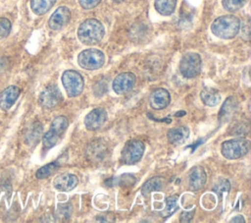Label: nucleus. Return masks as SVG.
I'll use <instances>...</instances> for the list:
<instances>
[{"label": "nucleus", "mask_w": 251, "mask_h": 223, "mask_svg": "<svg viewBox=\"0 0 251 223\" xmlns=\"http://www.w3.org/2000/svg\"><path fill=\"white\" fill-rule=\"evenodd\" d=\"M69 126V120L65 116H58L56 117L48 130L47 133L44 134L42 138V142L45 148L49 149L52 148L57 142L61 139L63 135L65 134L66 130Z\"/></svg>", "instance_id": "obj_4"}, {"label": "nucleus", "mask_w": 251, "mask_h": 223, "mask_svg": "<svg viewBox=\"0 0 251 223\" xmlns=\"http://www.w3.org/2000/svg\"><path fill=\"white\" fill-rule=\"evenodd\" d=\"M108 152V145L102 139H95L88 143L85 148L86 157L91 162H100L104 159Z\"/></svg>", "instance_id": "obj_12"}, {"label": "nucleus", "mask_w": 251, "mask_h": 223, "mask_svg": "<svg viewBox=\"0 0 251 223\" xmlns=\"http://www.w3.org/2000/svg\"><path fill=\"white\" fill-rule=\"evenodd\" d=\"M154 6L159 14L163 16H170L175 12L176 0H155Z\"/></svg>", "instance_id": "obj_23"}, {"label": "nucleus", "mask_w": 251, "mask_h": 223, "mask_svg": "<svg viewBox=\"0 0 251 223\" xmlns=\"http://www.w3.org/2000/svg\"><path fill=\"white\" fill-rule=\"evenodd\" d=\"M63 85L70 97L79 95L84 86V81L81 75L75 70H67L62 75Z\"/></svg>", "instance_id": "obj_8"}, {"label": "nucleus", "mask_w": 251, "mask_h": 223, "mask_svg": "<svg viewBox=\"0 0 251 223\" xmlns=\"http://www.w3.org/2000/svg\"><path fill=\"white\" fill-rule=\"evenodd\" d=\"M100 2H101V0H78L79 5L83 9H86V10L96 7Z\"/></svg>", "instance_id": "obj_31"}, {"label": "nucleus", "mask_w": 251, "mask_h": 223, "mask_svg": "<svg viewBox=\"0 0 251 223\" xmlns=\"http://www.w3.org/2000/svg\"><path fill=\"white\" fill-rule=\"evenodd\" d=\"M135 84V76L132 73L125 72L119 74L113 81V89L117 94H124L129 91Z\"/></svg>", "instance_id": "obj_13"}, {"label": "nucleus", "mask_w": 251, "mask_h": 223, "mask_svg": "<svg viewBox=\"0 0 251 223\" xmlns=\"http://www.w3.org/2000/svg\"><path fill=\"white\" fill-rule=\"evenodd\" d=\"M201 71V57L198 53H185L179 62V72L186 79H192L199 75Z\"/></svg>", "instance_id": "obj_7"}, {"label": "nucleus", "mask_w": 251, "mask_h": 223, "mask_svg": "<svg viewBox=\"0 0 251 223\" xmlns=\"http://www.w3.org/2000/svg\"><path fill=\"white\" fill-rule=\"evenodd\" d=\"M170 101H171V95L169 91L165 88L155 89L149 97L150 106L155 110H162L166 108L169 105Z\"/></svg>", "instance_id": "obj_16"}, {"label": "nucleus", "mask_w": 251, "mask_h": 223, "mask_svg": "<svg viewBox=\"0 0 251 223\" xmlns=\"http://www.w3.org/2000/svg\"><path fill=\"white\" fill-rule=\"evenodd\" d=\"M21 93V89L16 85H10L6 87L0 93V108L3 110L10 109Z\"/></svg>", "instance_id": "obj_18"}, {"label": "nucleus", "mask_w": 251, "mask_h": 223, "mask_svg": "<svg viewBox=\"0 0 251 223\" xmlns=\"http://www.w3.org/2000/svg\"><path fill=\"white\" fill-rule=\"evenodd\" d=\"M63 100V95L60 88L55 84L46 86L39 94V104L46 109H52L60 104Z\"/></svg>", "instance_id": "obj_9"}, {"label": "nucleus", "mask_w": 251, "mask_h": 223, "mask_svg": "<svg viewBox=\"0 0 251 223\" xmlns=\"http://www.w3.org/2000/svg\"><path fill=\"white\" fill-rule=\"evenodd\" d=\"M71 19V11L66 6H60L51 15L48 21L49 28L53 30H60L68 25Z\"/></svg>", "instance_id": "obj_11"}, {"label": "nucleus", "mask_w": 251, "mask_h": 223, "mask_svg": "<svg viewBox=\"0 0 251 223\" xmlns=\"http://www.w3.org/2000/svg\"><path fill=\"white\" fill-rule=\"evenodd\" d=\"M184 114H185V112H184V111H181V112H177V113L176 114V116L178 117V115H184Z\"/></svg>", "instance_id": "obj_34"}, {"label": "nucleus", "mask_w": 251, "mask_h": 223, "mask_svg": "<svg viewBox=\"0 0 251 223\" xmlns=\"http://www.w3.org/2000/svg\"><path fill=\"white\" fill-rule=\"evenodd\" d=\"M42 131H43V127L39 122H35L31 126H29V128L26 130L25 134V143L28 145L36 144L40 139Z\"/></svg>", "instance_id": "obj_20"}, {"label": "nucleus", "mask_w": 251, "mask_h": 223, "mask_svg": "<svg viewBox=\"0 0 251 223\" xmlns=\"http://www.w3.org/2000/svg\"><path fill=\"white\" fill-rule=\"evenodd\" d=\"M246 2L247 0H223L222 4L225 10L233 13L241 9L246 4Z\"/></svg>", "instance_id": "obj_26"}, {"label": "nucleus", "mask_w": 251, "mask_h": 223, "mask_svg": "<svg viewBox=\"0 0 251 223\" xmlns=\"http://www.w3.org/2000/svg\"><path fill=\"white\" fill-rule=\"evenodd\" d=\"M189 136V129L186 127H176L168 132L167 138L172 144H181L183 143Z\"/></svg>", "instance_id": "obj_19"}, {"label": "nucleus", "mask_w": 251, "mask_h": 223, "mask_svg": "<svg viewBox=\"0 0 251 223\" xmlns=\"http://www.w3.org/2000/svg\"><path fill=\"white\" fill-rule=\"evenodd\" d=\"M58 166H59L58 162H51V163H49L47 165H44V166H42L41 168H39L37 170L35 176H36L37 179L47 178V177H49L50 175H52L55 172V170L58 168Z\"/></svg>", "instance_id": "obj_25"}, {"label": "nucleus", "mask_w": 251, "mask_h": 223, "mask_svg": "<svg viewBox=\"0 0 251 223\" xmlns=\"http://www.w3.org/2000/svg\"><path fill=\"white\" fill-rule=\"evenodd\" d=\"M177 195H171L166 198V207L163 212L164 216L171 215L177 208Z\"/></svg>", "instance_id": "obj_27"}, {"label": "nucleus", "mask_w": 251, "mask_h": 223, "mask_svg": "<svg viewBox=\"0 0 251 223\" xmlns=\"http://www.w3.org/2000/svg\"><path fill=\"white\" fill-rule=\"evenodd\" d=\"M107 91V84L105 82L100 81L93 86V93L97 96L103 95Z\"/></svg>", "instance_id": "obj_30"}, {"label": "nucleus", "mask_w": 251, "mask_h": 223, "mask_svg": "<svg viewBox=\"0 0 251 223\" xmlns=\"http://www.w3.org/2000/svg\"><path fill=\"white\" fill-rule=\"evenodd\" d=\"M238 107V101L234 96L227 97L219 111V121L221 123H226L229 121L237 112Z\"/></svg>", "instance_id": "obj_15"}, {"label": "nucleus", "mask_w": 251, "mask_h": 223, "mask_svg": "<svg viewBox=\"0 0 251 223\" xmlns=\"http://www.w3.org/2000/svg\"><path fill=\"white\" fill-rule=\"evenodd\" d=\"M200 97L202 102L207 106H216L221 100L220 92L213 87H204L200 92Z\"/></svg>", "instance_id": "obj_21"}, {"label": "nucleus", "mask_w": 251, "mask_h": 223, "mask_svg": "<svg viewBox=\"0 0 251 223\" xmlns=\"http://www.w3.org/2000/svg\"><path fill=\"white\" fill-rule=\"evenodd\" d=\"M244 221H245V220H244V217L241 216V215L234 216V217L230 220V222H244Z\"/></svg>", "instance_id": "obj_33"}, {"label": "nucleus", "mask_w": 251, "mask_h": 223, "mask_svg": "<svg viewBox=\"0 0 251 223\" xmlns=\"http://www.w3.org/2000/svg\"><path fill=\"white\" fill-rule=\"evenodd\" d=\"M113 1H115V2H123L124 0H113Z\"/></svg>", "instance_id": "obj_35"}, {"label": "nucleus", "mask_w": 251, "mask_h": 223, "mask_svg": "<svg viewBox=\"0 0 251 223\" xmlns=\"http://www.w3.org/2000/svg\"><path fill=\"white\" fill-rule=\"evenodd\" d=\"M230 189V184L229 182L226 180V179H224V178H221L218 180V182L215 184L214 188H213V191L215 193H217L219 195H222L223 193H227Z\"/></svg>", "instance_id": "obj_28"}, {"label": "nucleus", "mask_w": 251, "mask_h": 223, "mask_svg": "<svg viewBox=\"0 0 251 223\" xmlns=\"http://www.w3.org/2000/svg\"><path fill=\"white\" fill-rule=\"evenodd\" d=\"M56 0H30L32 12L38 16L47 13L55 4Z\"/></svg>", "instance_id": "obj_24"}, {"label": "nucleus", "mask_w": 251, "mask_h": 223, "mask_svg": "<svg viewBox=\"0 0 251 223\" xmlns=\"http://www.w3.org/2000/svg\"><path fill=\"white\" fill-rule=\"evenodd\" d=\"M166 182L164 180V178L162 177H154L149 179L148 181H146L144 183V185L141 188V194L146 196L149 193L154 192V191H161L164 186H165Z\"/></svg>", "instance_id": "obj_22"}, {"label": "nucleus", "mask_w": 251, "mask_h": 223, "mask_svg": "<svg viewBox=\"0 0 251 223\" xmlns=\"http://www.w3.org/2000/svg\"><path fill=\"white\" fill-rule=\"evenodd\" d=\"M105 34V28L101 22L96 19H87L80 24L77 29V37L85 45L99 43Z\"/></svg>", "instance_id": "obj_1"}, {"label": "nucleus", "mask_w": 251, "mask_h": 223, "mask_svg": "<svg viewBox=\"0 0 251 223\" xmlns=\"http://www.w3.org/2000/svg\"><path fill=\"white\" fill-rule=\"evenodd\" d=\"M145 145L143 141L139 139L127 140L121 152V161L124 164L131 165L139 161L144 153Z\"/></svg>", "instance_id": "obj_6"}, {"label": "nucleus", "mask_w": 251, "mask_h": 223, "mask_svg": "<svg viewBox=\"0 0 251 223\" xmlns=\"http://www.w3.org/2000/svg\"><path fill=\"white\" fill-rule=\"evenodd\" d=\"M107 121V112L104 108L97 107L92 109L84 118V126L89 131L100 129Z\"/></svg>", "instance_id": "obj_10"}, {"label": "nucleus", "mask_w": 251, "mask_h": 223, "mask_svg": "<svg viewBox=\"0 0 251 223\" xmlns=\"http://www.w3.org/2000/svg\"><path fill=\"white\" fill-rule=\"evenodd\" d=\"M250 149V141L244 138L225 140L221 145V152L226 159L234 160L245 156Z\"/></svg>", "instance_id": "obj_3"}, {"label": "nucleus", "mask_w": 251, "mask_h": 223, "mask_svg": "<svg viewBox=\"0 0 251 223\" xmlns=\"http://www.w3.org/2000/svg\"><path fill=\"white\" fill-rule=\"evenodd\" d=\"M78 184V179L75 175L71 173H64L56 177L54 180V187L61 192H70L74 190Z\"/></svg>", "instance_id": "obj_17"}, {"label": "nucleus", "mask_w": 251, "mask_h": 223, "mask_svg": "<svg viewBox=\"0 0 251 223\" xmlns=\"http://www.w3.org/2000/svg\"><path fill=\"white\" fill-rule=\"evenodd\" d=\"M207 181V175L205 169L202 166H194L191 168L188 174V185L190 190L199 191L201 190Z\"/></svg>", "instance_id": "obj_14"}, {"label": "nucleus", "mask_w": 251, "mask_h": 223, "mask_svg": "<svg viewBox=\"0 0 251 223\" xmlns=\"http://www.w3.org/2000/svg\"><path fill=\"white\" fill-rule=\"evenodd\" d=\"M11 22L6 18H0V40L7 37L11 31Z\"/></svg>", "instance_id": "obj_29"}, {"label": "nucleus", "mask_w": 251, "mask_h": 223, "mask_svg": "<svg viewBox=\"0 0 251 223\" xmlns=\"http://www.w3.org/2000/svg\"><path fill=\"white\" fill-rule=\"evenodd\" d=\"M194 213H195L194 210H191V211H183V212L180 214V219H179V221H180V222H189V221L193 218Z\"/></svg>", "instance_id": "obj_32"}, {"label": "nucleus", "mask_w": 251, "mask_h": 223, "mask_svg": "<svg viewBox=\"0 0 251 223\" xmlns=\"http://www.w3.org/2000/svg\"><path fill=\"white\" fill-rule=\"evenodd\" d=\"M105 62V56L102 51L96 48H89L81 51L77 56L78 65L85 70L93 71L100 69Z\"/></svg>", "instance_id": "obj_5"}, {"label": "nucleus", "mask_w": 251, "mask_h": 223, "mask_svg": "<svg viewBox=\"0 0 251 223\" xmlns=\"http://www.w3.org/2000/svg\"><path fill=\"white\" fill-rule=\"evenodd\" d=\"M240 21L234 15H224L217 18L212 26L211 31L220 38L230 39L233 38L239 31Z\"/></svg>", "instance_id": "obj_2"}]
</instances>
